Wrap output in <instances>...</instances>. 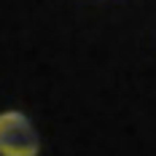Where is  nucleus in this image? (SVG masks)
I'll use <instances>...</instances> for the list:
<instances>
[{"mask_svg": "<svg viewBox=\"0 0 156 156\" xmlns=\"http://www.w3.org/2000/svg\"><path fill=\"white\" fill-rule=\"evenodd\" d=\"M41 137L32 121L19 110L0 113V156H38Z\"/></svg>", "mask_w": 156, "mask_h": 156, "instance_id": "nucleus-1", "label": "nucleus"}]
</instances>
